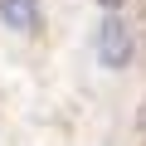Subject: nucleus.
<instances>
[{"instance_id": "f257e3e1", "label": "nucleus", "mask_w": 146, "mask_h": 146, "mask_svg": "<svg viewBox=\"0 0 146 146\" xmlns=\"http://www.w3.org/2000/svg\"><path fill=\"white\" fill-rule=\"evenodd\" d=\"M131 49H136L131 29H127L117 15H107V20L98 25V58H102V68H127V63H131Z\"/></svg>"}, {"instance_id": "f03ea898", "label": "nucleus", "mask_w": 146, "mask_h": 146, "mask_svg": "<svg viewBox=\"0 0 146 146\" xmlns=\"http://www.w3.org/2000/svg\"><path fill=\"white\" fill-rule=\"evenodd\" d=\"M0 20L15 34H39L44 29V5L39 0H0Z\"/></svg>"}, {"instance_id": "7ed1b4c3", "label": "nucleus", "mask_w": 146, "mask_h": 146, "mask_svg": "<svg viewBox=\"0 0 146 146\" xmlns=\"http://www.w3.org/2000/svg\"><path fill=\"white\" fill-rule=\"evenodd\" d=\"M98 5H107V10H117V5H127V0H98Z\"/></svg>"}]
</instances>
